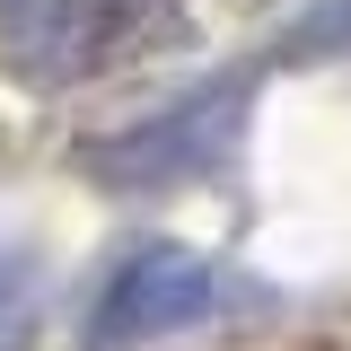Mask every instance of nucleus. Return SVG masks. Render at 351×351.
I'll use <instances>...</instances> for the list:
<instances>
[{"mask_svg": "<svg viewBox=\"0 0 351 351\" xmlns=\"http://www.w3.org/2000/svg\"><path fill=\"white\" fill-rule=\"evenodd\" d=\"M343 53H351V0H316V9H299V18L272 36V62H281V71L343 62Z\"/></svg>", "mask_w": 351, "mask_h": 351, "instance_id": "nucleus-4", "label": "nucleus"}, {"mask_svg": "<svg viewBox=\"0 0 351 351\" xmlns=\"http://www.w3.org/2000/svg\"><path fill=\"white\" fill-rule=\"evenodd\" d=\"M228 299H237V272H219L211 255H193V246H132V255L114 263V281L97 290L88 351L167 343V334H184V325H211Z\"/></svg>", "mask_w": 351, "mask_h": 351, "instance_id": "nucleus-2", "label": "nucleus"}, {"mask_svg": "<svg viewBox=\"0 0 351 351\" xmlns=\"http://www.w3.org/2000/svg\"><path fill=\"white\" fill-rule=\"evenodd\" d=\"M246 114H255V71H219V80L167 97L158 114L88 141L80 176L106 184V193H167V184H193V176H211L219 158L246 141Z\"/></svg>", "mask_w": 351, "mask_h": 351, "instance_id": "nucleus-1", "label": "nucleus"}, {"mask_svg": "<svg viewBox=\"0 0 351 351\" xmlns=\"http://www.w3.org/2000/svg\"><path fill=\"white\" fill-rule=\"evenodd\" d=\"M123 27V0H0V53L18 80H71Z\"/></svg>", "mask_w": 351, "mask_h": 351, "instance_id": "nucleus-3", "label": "nucleus"}]
</instances>
